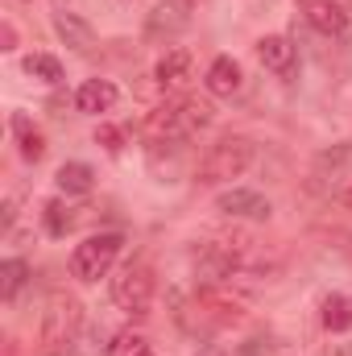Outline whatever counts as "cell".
<instances>
[{"label":"cell","mask_w":352,"mask_h":356,"mask_svg":"<svg viewBox=\"0 0 352 356\" xmlns=\"http://www.w3.org/2000/svg\"><path fill=\"white\" fill-rule=\"evenodd\" d=\"M83 332V307L79 298L71 294H54L42 311V323H38V340H33V356H67L75 348Z\"/></svg>","instance_id":"1"},{"label":"cell","mask_w":352,"mask_h":356,"mask_svg":"<svg viewBox=\"0 0 352 356\" xmlns=\"http://www.w3.org/2000/svg\"><path fill=\"white\" fill-rule=\"evenodd\" d=\"M211 104L207 99H199V95H186V99H175V104H166V108H158L154 116H150V133L158 137V141H191L195 133H203L207 124H211Z\"/></svg>","instance_id":"2"},{"label":"cell","mask_w":352,"mask_h":356,"mask_svg":"<svg viewBox=\"0 0 352 356\" xmlns=\"http://www.w3.org/2000/svg\"><path fill=\"white\" fill-rule=\"evenodd\" d=\"M120 245H125L120 232L88 236V241L75 245V253H71V273H75L79 282H99V277H108L112 266H116V257H120Z\"/></svg>","instance_id":"6"},{"label":"cell","mask_w":352,"mask_h":356,"mask_svg":"<svg viewBox=\"0 0 352 356\" xmlns=\"http://www.w3.org/2000/svg\"><path fill=\"white\" fill-rule=\"evenodd\" d=\"M13 133H17V145H21V158L25 162H42L46 158V137H42V129H33L29 116L13 112Z\"/></svg>","instance_id":"14"},{"label":"cell","mask_w":352,"mask_h":356,"mask_svg":"<svg viewBox=\"0 0 352 356\" xmlns=\"http://www.w3.org/2000/svg\"><path fill=\"white\" fill-rule=\"evenodd\" d=\"M257 58H262L265 71H273L278 79H290V75L298 71V50H294V42L282 38V33H265L262 42H257Z\"/></svg>","instance_id":"8"},{"label":"cell","mask_w":352,"mask_h":356,"mask_svg":"<svg viewBox=\"0 0 352 356\" xmlns=\"http://www.w3.org/2000/svg\"><path fill=\"white\" fill-rule=\"evenodd\" d=\"M108 356H154V344L141 332H116L108 344Z\"/></svg>","instance_id":"19"},{"label":"cell","mask_w":352,"mask_h":356,"mask_svg":"<svg viewBox=\"0 0 352 356\" xmlns=\"http://www.w3.org/2000/svg\"><path fill=\"white\" fill-rule=\"evenodd\" d=\"M116 99H120V91H116L112 79H88V83H79V91H75V108H79V112H88V116L112 112V108H116Z\"/></svg>","instance_id":"12"},{"label":"cell","mask_w":352,"mask_h":356,"mask_svg":"<svg viewBox=\"0 0 352 356\" xmlns=\"http://www.w3.org/2000/svg\"><path fill=\"white\" fill-rule=\"evenodd\" d=\"M298 13L307 17V25L315 33H328V38H344L352 42V8L340 0H294Z\"/></svg>","instance_id":"7"},{"label":"cell","mask_w":352,"mask_h":356,"mask_svg":"<svg viewBox=\"0 0 352 356\" xmlns=\"http://www.w3.org/2000/svg\"><path fill=\"white\" fill-rule=\"evenodd\" d=\"M29 282V266L21 261V257H8L4 266H0V298L4 302H13L17 294H21V286Z\"/></svg>","instance_id":"18"},{"label":"cell","mask_w":352,"mask_h":356,"mask_svg":"<svg viewBox=\"0 0 352 356\" xmlns=\"http://www.w3.org/2000/svg\"><path fill=\"white\" fill-rule=\"evenodd\" d=\"M54 33L75 50V54H91L95 50V29L79 13H54Z\"/></svg>","instance_id":"13"},{"label":"cell","mask_w":352,"mask_h":356,"mask_svg":"<svg viewBox=\"0 0 352 356\" xmlns=\"http://www.w3.org/2000/svg\"><path fill=\"white\" fill-rule=\"evenodd\" d=\"M186 75H191V50H166V54H162V63L154 67L158 88H178Z\"/></svg>","instance_id":"15"},{"label":"cell","mask_w":352,"mask_h":356,"mask_svg":"<svg viewBox=\"0 0 352 356\" xmlns=\"http://www.w3.org/2000/svg\"><path fill=\"white\" fill-rule=\"evenodd\" d=\"M91 186H95V170H91L88 162H63V166H58V191H67V195H88Z\"/></svg>","instance_id":"16"},{"label":"cell","mask_w":352,"mask_h":356,"mask_svg":"<svg viewBox=\"0 0 352 356\" xmlns=\"http://www.w3.org/2000/svg\"><path fill=\"white\" fill-rule=\"evenodd\" d=\"M0 42H4V46H0V50H13V46H17V29H13V25H8V21H4V25H0Z\"/></svg>","instance_id":"23"},{"label":"cell","mask_w":352,"mask_h":356,"mask_svg":"<svg viewBox=\"0 0 352 356\" xmlns=\"http://www.w3.org/2000/svg\"><path fill=\"white\" fill-rule=\"evenodd\" d=\"M257 158V145L249 137H220L216 145H207V154L199 158V170L195 178L207 182V186H220V182H232L241 178Z\"/></svg>","instance_id":"3"},{"label":"cell","mask_w":352,"mask_h":356,"mask_svg":"<svg viewBox=\"0 0 352 356\" xmlns=\"http://www.w3.org/2000/svg\"><path fill=\"white\" fill-rule=\"evenodd\" d=\"M42 216H46V232H50V236H67V228H71V216H67V207H63L58 199H50V203L42 207Z\"/></svg>","instance_id":"21"},{"label":"cell","mask_w":352,"mask_h":356,"mask_svg":"<svg viewBox=\"0 0 352 356\" xmlns=\"http://www.w3.org/2000/svg\"><path fill=\"white\" fill-rule=\"evenodd\" d=\"M25 75H33L42 83H63V63L54 54H29L25 58Z\"/></svg>","instance_id":"20"},{"label":"cell","mask_w":352,"mask_h":356,"mask_svg":"<svg viewBox=\"0 0 352 356\" xmlns=\"http://www.w3.org/2000/svg\"><path fill=\"white\" fill-rule=\"evenodd\" d=\"M95 141H99L108 154H120V149H125V133L112 129V124H99V129H95Z\"/></svg>","instance_id":"22"},{"label":"cell","mask_w":352,"mask_h":356,"mask_svg":"<svg viewBox=\"0 0 352 356\" xmlns=\"http://www.w3.org/2000/svg\"><path fill=\"white\" fill-rule=\"evenodd\" d=\"M349 186H352V141L328 145L323 154H315V162L307 170V191L311 195L332 199V195H340Z\"/></svg>","instance_id":"4"},{"label":"cell","mask_w":352,"mask_h":356,"mask_svg":"<svg viewBox=\"0 0 352 356\" xmlns=\"http://www.w3.org/2000/svg\"><path fill=\"white\" fill-rule=\"evenodd\" d=\"M216 211H224V216H232V220H269V199L257 195V191L232 186V191H220Z\"/></svg>","instance_id":"10"},{"label":"cell","mask_w":352,"mask_h":356,"mask_svg":"<svg viewBox=\"0 0 352 356\" xmlns=\"http://www.w3.org/2000/svg\"><path fill=\"white\" fill-rule=\"evenodd\" d=\"M154 294H158V282H154V269L145 266V261H129L112 277V302L125 315H150Z\"/></svg>","instance_id":"5"},{"label":"cell","mask_w":352,"mask_h":356,"mask_svg":"<svg viewBox=\"0 0 352 356\" xmlns=\"http://www.w3.org/2000/svg\"><path fill=\"white\" fill-rule=\"evenodd\" d=\"M323 327L328 332H349L352 327V294H328L323 298Z\"/></svg>","instance_id":"17"},{"label":"cell","mask_w":352,"mask_h":356,"mask_svg":"<svg viewBox=\"0 0 352 356\" xmlns=\"http://www.w3.org/2000/svg\"><path fill=\"white\" fill-rule=\"evenodd\" d=\"M245 83V75H241V63L237 58H228V54H220L211 67H207V75H203V88L211 91L216 99H232L237 91Z\"/></svg>","instance_id":"11"},{"label":"cell","mask_w":352,"mask_h":356,"mask_svg":"<svg viewBox=\"0 0 352 356\" xmlns=\"http://www.w3.org/2000/svg\"><path fill=\"white\" fill-rule=\"evenodd\" d=\"M328 356H352V340H349V344H332Z\"/></svg>","instance_id":"24"},{"label":"cell","mask_w":352,"mask_h":356,"mask_svg":"<svg viewBox=\"0 0 352 356\" xmlns=\"http://www.w3.org/2000/svg\"><path fill=\"white\" fill-rule=\"evenodd\" d=\"M186 25H191V0H162V4L150 13L145 33H150V38H158V42H162V38L170 42V38H178Z\"/></svg>","instance_id":"9"},{"label":"cell","mask_w":352,"mask_h":356,"mask_svg":"<svg viewBox=\"0 0 352 356\" xmlns=\"http://www.w3.org/2000/svg\"><path fill=\"white\" fill-rule=\"evenodd\" d=\"M336 199H340V207H344V211H352V186H349V191H340Z\"/></svg>","instance_id":"25"}]
</instances>
